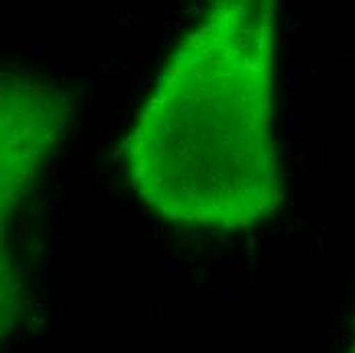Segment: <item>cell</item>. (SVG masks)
<instances>
[{
  "label": "cell",
  "instance_id": "obj_1",
  "mask_svg": "<svg viewBox=\"0 0 355 353\" xmlns=\"http://www.w3.org/2000/svg\"><path fill=\"white\" fill-rule=\"evenodd\" d=\"M276 2L211 0L164 62L123 141L129 186L176 227L241 231L284 200Z\"/></svg>",
  "mask_w": 355,
  "mask_h": 353
},
{
  "label": "cell",
  "instance_id": "obj_2",
  "mask_svg": "<svg viewBox=\"0 0 355 353\" xmlns=\"http://www.w3.org/2000/svg\"><path fill=\"white\" fill-rule=\"evenodd\" d=\"M66 121L68 98L60 88L23 74L2 76V214L31 192Z\"/></svg>",
  "mask_w": 355,
  "mask_h": 353
}]
</instances>
